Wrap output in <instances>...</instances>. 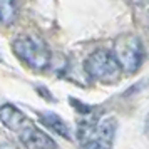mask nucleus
<instances>
[{
	"instance_id": "1",
	"label": "nucleus",
	"mask_w": 149,
	"mask_h": 149,
	"mask_svg": "<svg viewBox=\"0 0 149 149\" xmlns=\"http://www.w3.org/2000/svg\"><path fill=\"white\" fill-rule=\"evenodd\" d=\"M112 55L122 72L136 74L144 61V47L141 39L134 34H122L112 44Z\"/></svg>"
},
{
	"instance_id": "2",
	"label": "nucleus",
	"mask_w": 149,
	"mask_h": 149,
	"mask_svg": "<svg viewBox=\"0 0 149 149\" xmlns=\"http://www.w3.org/2000/svg\"><path fill=\"white\" fill-rule=\"evenodd\" d=\"M12 50L14 54L20 59L27 67L34 70H45L50 64V54L45 44L39 39L20 35L14 39L12 42Z\"/></svg>"
},
{
	"instance_id": "3",
	"label": "nucleus",
	"mask_w": 149,
	"mask_h": 149,
	"mask_svg": "<svg viewBox=\"0 0 149 149\" xmlns=\"http://www.w3.org/2000/svg\"><path fill=\"white\" fill-rule=\"evenodd\" d=\"M84 70L89 79L99 81L104 84H114L121 79L122 70L116 62L112 52L109 50H95L84 62Z\"/></svg>"
},
{
	"instance_id": "4",
	"label": "nucleus",
	"mask_w": 149,
	"mask_h": 149,
	"mask_svg": "<svg viewBox=\"0 0 149 149\" xmlns=\"http://www.w3.org/2000/svg\"><path fill=\"white\" fill-rule=\"evenodd\" d=\"M19 139L27 149H57L54 139L37 127L34 122H30L19 134Z\"/></svg>"
},
{
	"instance_id": "5",
	"label": "nucleus",
	"mask_w": 149,
	"mask_h": 149,
	"mask_svg": "<svg viewBox=\"0 0 149 149\" xmlns=\"http://www.w3.org/2000/svg\"><path fill=\"white\" fill-rule=\"evenodd\" d=\"M0 122L19 136L32 121L19 107H15L12 104H2L0 106Z\"/></svg>"
},
{
	"instance_id": "6",
	"label": "nucleus",
	"mask_w": 149,
	"mask_h": 149,
	"mask_svg": "<svg viewBox=\"0 0 149 149\" xmlns=\"http://www.w3.org/2000/svg\"><path fill=\"white\" fill-rule=\"evenodd\" d=\"M40 122L49 127L52 132H55L57 136H61L64 139H72V131L69 127V124L64 119H62L59 114H55V112H40Z\"/></svg>"
},
{
	"instance_id": "7",
	"label": "nucleus",
	"mask_w": 149,
	"mask_h": 149,
	"mask_svg": "<svg viewBox=\"0 0 149 149\" xmlns=\"http://www.w3.org/2000/svg\"><path fill=\"white\" fill-rule=\"evenodd\" d=\"M19 0H0V22L10 25L17 19Z\"/></svg>"
},
{
	"instance_id": "8",
	"label": "nucleus",
	"mask_w": 149,
	"mask_h": 149,
	"mask_svg": "<svg viewBox=\"0 0 149 149\" xmlns=\"http://www.w3.org/2000/svg\"><path fill=\"white\" fill-rule=\"evenodd\" d=\"M0 149H17V146L12 144V142H2L0 144Z\"/></svg>"
},
{
	"instance_id": "9",
	"label": "nucleus",
	"mask_w": 149,
	"mask_h": 149,
	"mask_svg": "<svg viewBox=\"0 0 149 149\" xmlns=\"http://www.w3.org/2000/svg\"><path fill=\"white\" fill-rule=\"evenodd\" d=\"M144 132L149 137V112H148V117H146V124H144Z\"/></svg>"
},
{
	"instance_id": "10",
	"label": "nucleus",
	"mask_w": 149,
	"mask_h": 149,
	"mask_svg": "<svg viewBox=\"0 0 149 149\" xmlns=\"http://www.w3.org/2000/svg\"><path fill=\"white\" fill-rule=\"evenodd\" d=\"M0 61H2V57H0Z\"/></svg>"
}]
</instances>
